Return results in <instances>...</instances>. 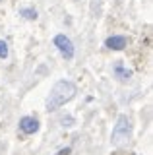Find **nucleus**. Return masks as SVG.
Listing matches in <instances>:
<instances>
[{"mask_svg":"<svg viewBox=\"0 0 153 155\" xmlns=\"http://www.w3.org/2000/svg\"><path fill=\"white\" fill-rule=\"evenodd\" d=\"M132 136V122L126 114H120L116 118V124L112 128V136H111V142L112 143H122L126 142L128 138Z\"/></svg>","mask_w":153,"mask_h":155,"instance_id":"nucleus-2","label":"nucleus"},{"mask_svg":"<svg viewBox=\"0 0 153 155\" xmlns=\"http://www.w3.org/2000/svg\"><path fill=\"white\" fill-rule=\"evenodd\" d=\"M70 151H72L70 147H64V149H60V151L56 153V155H70Z\"/></svg>","mask_w":153,"mask_h":155,"instance_id":"nucleus-9","label":"nucleus"},{"mask_svg":"<svg viewBox=\"0 0 153 155\" xmlns=\"http://www.w3.org/2000/svg\"><path fill=\"white\" fill-rule=\"evenodd\" d=\"M114 78H118V81L124 84V81H128L132 78V70H128L122 62H116V64H114Z\"/></svg>","mask_w":153,"mask_h":155,"instance_id":"nucleus-6","label":"nucleus"},{"mask_svg":"<svg viewBox=\"0 0 153 155\" xmlns=\"http://www.w3.org/2000/svg\"><path fill=\"white\" fill-rule=\"evenodd\" d=\"M8 52H10V51H8V43L0 39V58H2V60L8 58Z\"/></svg>","mask_w":153,"mask_h":155,"instance_id":"nucleus-8","label":"nucleus"},{"mask_svg":"<svg viewBox=\"0 0 153 155\" xmlns=\"http://www.w3.org/2000/svg\"><path fill=\"white\" fill-rule=\"evenodd\" d=\"M20 130L23 134H27V136L35 134L37 130H39V120L33 118V116H23V118L20 120Z\"/></svg>","mask_w":153,"mask_h":155,"instance_id":"nucleus-5","label":"nucleus"},{"mask_svg":"<svg viewBox=\"0 0 153 155\" xmlns=\"http://www.w3.org/2000/svg\"><path fill=\"white\" fill-rule=\"evenodd\" d=\"M20 16H23L25 19H37V16H39V14H37V10H33V8H21L20 10Z\"/></svg>","mask_w":153,"mask_h":155,"instance_id":"nucleus-7","label":"nucleus"},{"mask_svg":"<svg viewBox=\"0 0 153 155\" xmlns=\"http://www.w3.org/2000/svg\"><path fill=\"white\" fill-rule=\"evenodd\" d=\"M78 93V87L74 81L70 80H60L52 85L49 97H47V110H58L62 105H66L68 101H72Z\"/></svg>","mask_w":153,"mask_h":155,"instance_id":"nucleus-1","label":"nucleus"},{"mask_svg":"<svg viewBox=\"0 0 153 155\" xmlns=\"http://www.w3.org/2000/svg\"><path fill=\"white\" fill-rule=\"evenodd\" d=\"M54 47L58 48V52L62 56L66 58V60H72V58H74V43L70 41V37H66V35H56L54 37Z\"/></svg>","mask_w":153,"mask_h":155,"instance_id":"nucleus-3","label":"nucleus"},{"mask_svg":"<svg viewBox=\"0 0 153 155\" xmlns=\"http://www.w3.org/2000/svg\"><path fill=\"white\" fill-rule=\"evenodd\" d=\"M105 47L111 48V51H124L128 47V37L124 35H112L105 41Z\"/></svg>","mask_w":153,"mask_h":155,"instance_id":"nucleus-4","label":"nucleus"}]
</instances>
